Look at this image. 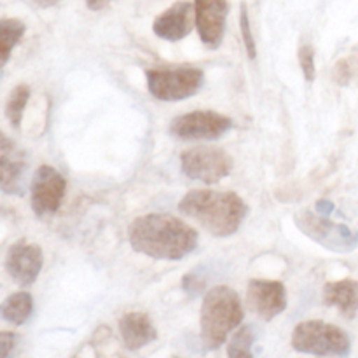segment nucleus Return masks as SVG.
I'll return each mask as SVG.
<instances>
[{"label":"nucleus","mask_w":358,"mask_h":358,"mask_svg":"<svg viewBox=\"0 0 358 358\" xmlns=\"http://www.w3.org/2000/svg\"><path fill=\"white\" fill-rule=\"evenodd\" d=\"M240 28H241V37H243L245 49H247V56L250 59L257 58V44H255L254 34H252V23L250 16H248V7L247 3H241L240 10Z\"/></svg>","instance_id":"nucleus-21"},{"label":"nucleus","mask_w":358,"mask_h":358,"mask_svg":"<svg viewBox=\"0 0 358 358\" xmlns=\"http://www.w3.org/2000/svg\"><path fill=\"white\" fill-rule=\"evenodd\" d=\"M44 266V254L37 243L20 240L9 247L6 254V271L16 285L27 287L37 282Z\"/></svg>","instance_id":"nucleus-10"},{"label":"nucleus","mask_w":358,"mask_h":358,"mask_svg":"<svg viewBox=\"0 0 358 358\" xmlns=\"http://www.w3.org/2000/svg\"><path fill=\"white\" fill-rule=\"evenodd\" d=\"M129 245L157 261H180L198 248L199 234L182 219L166 213L136 217L128 227Z\"/></svg>","instance_id":"nucleus-1"},{"label":"nucleus","mask_w":358,"mask_h":358,"mask_svg":"<svg viewBox=\"0 0 358 358\" xmlns=\"http://www.w3.org/2000/svg\"><path fill=\"white\" fill-rule=\"evenodd\" d=\"M178 210L217 238L236 234L248 215L247 203L236 192L210 189L189 191L178 203Z\"/></svg>","instance_id":"nucleus-2"},{"label":"nucleus","mask_w":358,"mask_h":358,"mask_svg":"<svg viewBox=\"0 0 358 358\" xmlns=\"http://www.w3.org/2000/svg\"><path fill=\"white\" fill-rule=\"evenodd\" d=\"M84 2H86V6L90 7L91 10H100V9H103V7L107 6L110 0H84Z\"/></svg>","instance_id":"nucleus-25"},{"label":"nucleus","mask_w":358,"mask_h":358,"mask_svg":"<svg viewBox=\"0 0 358 358\" xmlns=\"http://www.w3.org/2000/svg\"><path fill=\"white\" fill-rule=\"evenodd\" d=\"M2 313L3 322L13 325H24L30 320L31 313H34V297L27 290H21V292H14L7 297L2 303Z\"/></svg>","instance_id":"nucleus-17"},{"label":"nucleus","mask_w":358,"mask_h":358,"mask_svg":"<svg viewBox=\"0 0 358 358\" xmlns=\"http://www.w3.org/2000/svg\"><path fill=\"white\" fill-rule=\"evenodd\" d=\"M17 339H20V336L14 334V332H2L0 334V357L9 358L13 350L16 348Z\"/></svg>","instance_id":"nucleus-24"},{"label":"nucleus","mask_w":358,"mask_h":358,"mask_svg":"<svg viewBox=\"0 0 358 358\" xmlns=\"http://www.w3.org/2000/svg\"><path fill=\"white\" fill-rule=\"evenodd\" d=\"M119 334H121L122 345L129 352L142 350L143 346L150 345L157 339V331L150 322V317L140 311L122 315L119 320Z\"/></svg>","instance_id":"nucleus-15"},{"label":"nucleus","mask_w":358,"mask_h":358,"mask_svg":"<svg viewBox=\"0 0 358 358\" xmlns=\"http://www.w3.org/2000/svg\"><path fill=\"white\" fill-rule=\"evenodd\" d=\"M257 341V329L252 324L240 325L227 345V355L229 357H252L254 355V345Z\"/></svg>","instance_id":"nucleus-20"},{"label":"nucleus","mask_w":358,"mask_h":358,"mask_svg":"<svg viewBox=\"0 0 358 358\" xmlns=\"http://www.w3.org/2000/svg\"><path fill=\"white\" fill-rule=\"evenodd\" d=\"M233 157L220 147L196 145L180 154V170L191 180L219 184L233 171Z\"/></svg>","instance_id":"nucleus-7"},{"label":"nucleus","mask_w":358,"mask_h":358,"mask_svg":"<svg viewBox=\"0 0 358 358\" xmlns=\"http://www.w3.org/2000/svg\"><path fill=\"white\" fill-rule=\"evenodd\" d=\"M149 93L161 101H182L194 96L205 84V72L191 65L154 66L145 70Z\"/></svg>","instance_id":"nucleus-6"},{"label":"nucleus","mask_w":358,"mask_h":358,"mask_svg":"<svg viewBox=\"0 0 358 358\" xmlns=\"http://www.w3.org/2000/svg\"><path fill=\"white\" fill-rule=\"evenodd\" d=\"M346 215L331 199H318L296 215V224L306 236L332 252H350L358 247V229L345 222Z\"/></svg>","instance_id":"nucleus-3"},{"label":"nucleus","mask_w":358,"mask_h":358,"mask_svg":"<svg viewBox=\"0 0 358 358\" xmlns=\"http://www.w3.org/2000/svg\"><path fill=\"white\" fill-rule=\"evenodd\" d=\"M182 287H184L185 292L191 294L192 297H196L198 294L203 292V289H205V280H199V275H196V273H189L184 278V282H182Z\"/></svg>","instance_id":"nucleus-23"},{"label":"nucleus","mask_w":358,"mask_h":358,"mask_svg":"<svg viewBox=\"0 0 358 358\" xmlns=\"http://www.w3.org/2000/svg\"><path fill=\"white\" fill-rule=\"evenodd\" d=\"M28 100H30V86L28 84H17L7 98L6 117L14 129H20Z\"/></svg>","instance_id":"nucleus-19"},{"label":"nucleus","mask_w":358,"mask_h":358,"mask_svg":"<svg viewBox=\"0 0 358 358\" xmlns=\"http://www.w3.org/2000/svg\"><path fill=\"white\" fill-rule=\"evenodd\" d=\"M35 3H37L38 7H55V6H58L59 2H62V0H34Z\"/></svg>","instance_id":"nucleus-26"},{"label":"nucleus","mask_w":358,"mask_h":358,"mask_svg":"<svg viewBox=\"0 0 358 358\" xmlns=\"http://www.w3.org/2000/svg\"><path fill=\"white\" fill-rule=\"evenodd\" d=\"M247 304L259 318L269 322L287 310V290L276 280H250L247 285Z\"/></svg>","instance_id":"nucleus-11"},{"label":"nucleus","mask_w":358,"mask_h":358,"mask_svg":"<svg viewBox=\"0 0 358 358\" xmlns=\"http://www.w3.org/2000/svg\"><path fill=\"white\" fill-rule=\"evenodd\" d=\"M231 129L233 119L213 110H194L177 115L168 126V133L178 140H219Z\"/></svg>","instance_id":"nucleus-8"},{"label":"nucleus","mask_w":358,"mask_h":358,"mask_svg":"<svg viewBox=\"0 0 358 358\" xmlns=\"http://www.w3.org/2000/svg\"><path fill=\"white\" fill-rule=\"evenodd\" d=\"M322 299L327 306L336 308L348 320H353L358 313V282L352 278L325 283Z\"/></svg>","instance_id":"nucleus-16"},{"label":"nucleus","mask_w":358,"mask_h":358,"mask_svg":"<svg viewBox=\"0 0 358 358\" xmlns=\"http://www.w3.org/2000/svg\"><path fill=\"white\" fill-rule=\"evenodd\" d=\"M0 168H2L0 187L3 194H21L27 159H24L23 150L17 149L16 143L6 135H2V145H0Z\"/></svg>","instance_id":"nucleus-14"},{"label":"nucleus","mask_w":358,"mask_h":358,"mask_svg":"<svg viewBox=\"0 0 358 358\" xmlns=\"http://www.w3.org/2000/svg\"><path fill=\"white\" fill-rule=\"evenodd\" d=\"M296 352L317 357H348L352 339L338 325L322 320H306L296 325L290 338Z\"/></svg>","instance_id":"nucleus-5"},{"label":"nucleus","mask_w":358,"mask_h":358,"mask_svg":"<svg viewBox=\"0 0 358 358\" xmlns=\"http://www.w3.org/2000/svg\"><path fill=\"white\" fill-rule=\"evenodd\" d=\"M196 27L194 3L177 2L168 7L164 13L154 20L152 31L159 38L168 42H177L187 37Z\"/></svg>","instance_id":"nucleus-13"},{"label":"nucleus","mask_w":358,"mask_h":358,"mask_svg":"<svg viewBox=\"0 0 358 358\" xmlns=\"http://www.w3.org/2000/svg\"><path fill=\"white\" fill-rule=\"evenodd\" d=\"M245 317L243 304L236 290L227 285H217L203 297L201 304V341L206 350H217L227 341L241 325Z\"/></svg>","instance_id":"nucleus-4"},{"label":"nucleus","mask_w":358,"mask_h":358,"mask_svg":"<svg viewBox=\"0 0 358 358\" xmlns=\"http://www.w3.org/2000/svg\"><path fill=\"white\" fill-rule=\"evenodd\" d=\"M194 10L196 28L205 48L219 49L226 34L227 0H194Z\"/></svg>","instance_id":"nucleus-12"},{"label":"nucleus","mask_w":358,"mask_h":358,"mask_svg":"<svg viewBox=\"0 0 358 358\" xmlns=\"http://www.w3.org/2000/svg\"><path fill=\"white\" fill-rule=\"evenodd\" d=\"M299 63L306 83H313L317 77V65H315V49L313 45L304 44L299 49Z\"/></svg>","instance_id":"nucleus-22"},{"label":"nucleus","mask_w":358,"mask_h":358,"mask_svg":"<svg viewBox=\"0 0 358 358\" xmlns=\"http://www.w3.org/2000/svg\"><path fill=\"white\" fill-rule=\"evenodd\" d=\"M24 31H27V27L21 20H14V17H6L0 23V41H2V65H6L10 58V52L16 48L17 44L23 38Z\"/></svg>","instance_id":"nucleus-18"},{"label":"nucleus","mask_w":358,"mask_h":358,"mask_svg":"<svg viewBox=\"0 0 358 358\" xmlns=\"http://www.w3.org/2000/svg\"><path fill=\"white\" fill-rule=\"evenodd\" d=\"M66 180L56 168L42 164L30 182V205L37 217L55 215L65 198Z\"/></svg>","instance_id":"nucleus-9"}]
</instances>
